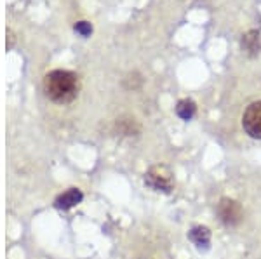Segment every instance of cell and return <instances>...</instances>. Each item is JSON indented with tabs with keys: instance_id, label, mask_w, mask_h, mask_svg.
I'll return each mask as SVG.
<instances>
[{
	"instance_id": "1",
	"label": "cell",
	"mask_w": 261,
	"mask_h": 259,
	"mask_svg": "<svg viewBox=\"0 0 261 259\" xmlns=\"http://www.w3.org/2000/svg\"><path fill=\"white\" fill-rule=\"evenodd\" d=\"M44 91L50 101L66 104L73 101L79 94V77L68 70H54L45 75Z\"/></svg>"
},
{
	"instance_id": "2",
	"label": "cell",
	"mask_w": 261,
	"mask_h": 259,
	"mask_svg": "<svg viewBox=\"0 0 261 259\" xmlns=\"http://www.w3.org/2000/svg\"><path fill=\"white\" fill-rule=\"evenodd\" d=\"M145 185L155 191L171 193L172 188H174V178H172V172L166 165H155L145 174Z\"/></svg>"
},
{
	"instance_id": "3",
	"label": "cell",
	"mask_w": 261,
	"mask_h": 259,
	"mask_svg": "<svg viewBox=\"0 0 261 259\" xmlns=\"http://www.w3.org/2000/svg\"><path fill=\"white\" fill-rule=\"evenodd\" d=\"M216 214H218V219L228 228L237 226L244 218L241 204L235 202V200H231V198L220 200V204H218V207H216Z\"/></svg>"
},
{
	"instance_id": "4",
	"label": "cell",
	"mask_w": 261,
	"mask_h": 259,
	"mask_svg": "<svg viewBox=\"0 0 261 259\" xmlns=\"http://www.w3.org/2000/svg\"><path fill=\"white\" fill-rule=\"evenodd\" d=\"M242 127L251 137L261 139V101L251 103L242 115Z\"/></svg>"
},
{
	"instance_id": "5",
	"label": "cell",
	"mask_w": 261,
	"mask_h": 259,
	"mask_svg": "<svg viewBox=\"0 0 261 259\" xmlns=\"http://www.w3.org/2000/svg\"><path fill=\"white\" fill-rule=\"evenodd\" d=\"M81 200H82V191L79 188H70L68 191H65V193L56 198L54 206H56V209H61V211H68V209L75 207L77 204H81Z\"/></svg>"
},
{
	"instance_id": "6",
	"label": "cell",
	"mask_w": 261,
	"mask_h": 259,
	"mask_svg": "<svg viewBox=\"0 0 261 259\" xmlns=\"http://www.w3.org/2000/svg\"><path fill=\"white\" fill-rule=\"evenodd\" d=\"M188 239H190L195 247L202 250V249H209V244H211V232H209L205 226H195L190 229L188 233Z\"/></svg>"
},
{
	"instance_id": "7",
	"label": "cell",
	"mask_w": 261,
	"mask_h": 259,
	"mask_svg": "<svg viewBox=\"0 0 261 259\" xmlns=\"http://www.w3.org/2000/svg\"><path fill=\"white\" fill-rule=\"evenodd\" d=\"M176 113H178L179 119L183 120H190L193 115H195V103L192 99H181L176 106Z\"/></svg>"
},
{
	"instance_id": "8",
	"label": "cell",
	"mask_w": 261,
	"mask_h": 259,
	"mask_svg": "<svg viewBox=\"0 0 261 259\" xmlns=\"http://www.w3.org/2000/svg\"><path fill=\"white\" fill-rule=\"evenodd\" d=\"M242 47L247 52H259V33L258 32H249L246 37L242 39Z\"/></svg>"
},
{
	"instance_id": "9",
	"label": "cell",
	"mask_w": 261,
	"mask_h": 259,
	"mask_svg": "<svg viewBox=\"0 0 261 259\" xmlns=\"http://www.w3.org/2000/svg\"><path fill=\"white\" fill-rule=\"evenodd\" d=\"M117 129H119V132L124 136H134L140 132V127H138V124L134 122V119L119 120V122H117Z\"/></svg>"
}]
</instances>
